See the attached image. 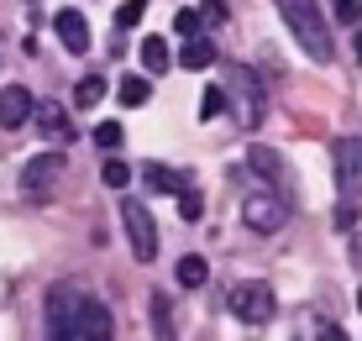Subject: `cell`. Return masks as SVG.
Instances as JSON below:
<instances>
[{
    "instance_id": "83f0119b",
    "label": "cell",
    "mask_w": 362,
    "mask_h": 341,
    "mask_svg": "<svg viewBox=\"0 0 362 341\" xmlns=\"http://www.w3.org/2000/svg\"><path fill=\"white\" fill-rule=\"evenodd\" d=\"M199 16H205V27H221V21H226V6H221V0H205Z\"/></svg>"
},
{
    "instance_id": "30bf717a",
    "label": "cell",
    "mask_w": 362,
    "mask_h": 341,
    "mask_svg": "<svg viewBox=\"0 0 362 341\" xmlns=\"http://www.w3.org/2000/svg\"><path fill=\"white\" fill-rule=\"evenodd\" d=\"M110 336H116V320H110V310L90 294L84 299V315H79V341H110Z\"/></svg>"
},
{
    "instance_id": "7c38bea8",
    "label": "cell",
    "mask_w": 362,
    "mask_h": 341,
    "mask_svg": "<svg viewBox=\"0 0 362 341\" xmlns=\"http://www.w3.org/2000/svg\"><path fill=\"white\" fill-rule=\"evenodd\" d=\"M142 179H147V189H153V195H184V189H194V184H189L194 173H173L168 163H147Z\"/></svg>"
},
{
    "instance_id": "277c9868",
    "label": "cell",
    "mask_w": 362,
    "mask_h": 341,
    "mask_svg": "<svg viewBox=\"0 0 362 341\" xmlns=\"http://www.w3.org/2000/svg\"><path fill=\"white\" fill-rule=\"evenodd\" d=\"M226 305H231L236 320L263 325V320H273V310H279V294H273V284H263V279H247V284L226 289Z\"/></svg>"
},
{
    "instance_id": "cb8c5ba5",
    "label": "cell",
    "mask_w": 362,
    "mask_h": 341,
    "mask_svg": "<svg viewBox=\"0 0 362 341\" xmlns=\"http://www.w3.org/2000/svg\"><path fill=\"white\" fill-rule=\"evenodd\" d=\"M179 216H184V221H199V216H205V195H199V189H184V195H179Z\"/></svg>"
},
{
    "instance_id": "8992f818",
    "label": "cell",
    "mask_w": 362,
    "mask_h": 341,
    "mask_svg": "<svg viewBox=\"0 0 362 341\" xmlns=\"http://www.w3.org/2000/svg\"><path fill=\"white\" fill-rule=\"evenodd\" d=\"M121 221H127V236H132V258H136V262H153V258H158L153 210H147L142 200H121Z\"/></svg>"
},
{
    "instance_id": "e0dca14e",
    "label": "cell",
    "mask_w": 362,
    "mask_h": 341,
    "mask_svg": "<svg viewBox=\"0 0 362 341\" xmlns=\"http://www.w3.org/2000/svg\"><path fill=\"white\" fill-rule=\"evenodd\" d=\"M153 331H158V341H179L173 336V299L168 294H153Z\"/></svg>"
},
{
    "instance_id": "44dd1931",
    "label": "cell",
    "mask_w": 362,
    "mask_h": 341,
    "mask_svg": "<svg viewBox=\"0 0 362 341\" xmlns=\"http://www.w3.org/2000/svg\"><path fill=\"white\" fill-rule=\"evenodd\" d=\"M121 142H127L121 121H100V126H95V147H100V153H110V158H116V147H121Z\"/></svg>"
},
{
    "instance_id": "603a6c76",
    "label": "cell",
    "mask_w": 362,
    "mask_h": 341,
    "mask_svg": "<svg viewBox=\"0 0 362 341\" xmlns=\"http://www.w3.org/2000/svg\"><path fill=\"white\" fill-rule=\"evenodd\" d=\"M357 147L352 142H336V168H341V179H357Z\"/></svg>"
},
{
    "instance_id": "484cf974",
    "label": "cell",
    "mask_w": 362,
    "mask_h": 341,
    "mask_svg": "<svg viewBox=\"0 0 362 341\" xmlns=\"http://www.w3.org/2000/svg\"><path fill=\"white\" fill-rule=\"evenodd\" d=\"M326 6H331V16H336V21H352V27H357V16H362V0H326Z\"/></svg>"
},
{
    "instance_id": "ba28073f",
    "label": "cell",
    "mask_w": 362,
    "mask_h": 341,
    "mask_svg": "<svg viewBox=\"0 0 362 341\" xmlns=\"http://www.w3.org/2000/svg\"><path fill=\"white\" fill-rule=\"evenodd\" d=\"M27 121H37L32 90H27V84H6V90H0V126L16 132V126H27Z\"/></svg>"
},
{
    "instance_id": "d6986e66",
    "label": "cell",
    "mask_w": 362,
    "mask_h": 341,
    "mask_svg": "<svg viewBox=\"0 0 362 341\" xmlns=\"http://www.w3.org/2000/svg\"><path fill=\"white\" fill-rule=\"evenodd\" d=\"M100 95H105V79H100V74H84L79 84H74V105H100Z\"/></svg>"
},
{
    "instance_id": "6da1fadb",
    "label": "cell",
    "mask_w": 362,
    "mask_h": 341,
    "mask_svg": "<svg viewBox=\"0 0 362 341\" xmlns=\"http://www.w3.org/2000/svg\"><path fill=\"white\" fill-rule=\"evenodd\" d=\"M279 6V16H284V27L294 32V42L305 47L315 63H331L336 58V42H331V27H326V16L315 11V0H273Z\"/></svg>"
},
{
    "instance_id": "3957f363",
    "label": "cell",
    "mask_w": 362,
    "mask_h": 341,
    "mask_svg": "<svg viewBox=\"0 0 362 341\" xmlns=\"http://www.w3.org/2000/svg\"><path fill=\"white\" fill-rule=\"evenodd\" d=\"M84 289L64 279V284H47V299H42V320H47V341H79V315H84Z\"/></svg>"
},
{
    "instance_id": "ffe728a7",
    "label": "cell",
    "mask_w": 362,
    "mask_h": 341,
    "mask_svg": "<svg viewBox=\"0 0 362 341\" xmlns=\"http://www.w3.org/2000/svg\"><path fill=\"white\" fill-rule=\"evenodd\" d=\"M247 158H252V168H257V173H263V179H268V189L279 184V173H284L279 153H268V147H252V153H247Z\"/></svg>"
},
{
    "instance_id": "52a82bcc",
    "label": "cell",
    "mask_w": 362,
    "mask_h": 341,
    "mask_svg": "<svg viewBox=\"0 0 362 341\" xmlns=\"http://www.w3.org/2000/svg\"><path fill=\"white\" fill-rule=\"evenodd\" d=\"M64 168H69V158L58 153H37V158H27L21 163V189H27V195H53V184L64 179Z\"/></svg>"
},
{
    "instance_id": "5bb4252c",
    "label": "cell",
    "mask_w": 362,
    "mask_h": 341,
    "mask_svg": "<svg viewBox=\"0 0 362 341\" xmlns=\"http://www.w3.org/2000/svg\"><path fill=\"white\" fill-rule=\"evenodd\" d=\"M136 58H142L147 74H163L168 63H173V58H168V42H163V37H153V32H147V42L136 47Z\"/></svg>"
},
{
    "instance_id": "ac0fdd59",
    "label": "cell",
    "mask_w": 362,
    "mask_h": 341,
    "mask_svg": "<svg viewBox=\"0 0 362 341\" xmlns=\"http://www.w3.org/2000/svg\"><path fill=\"white\" fill-rule=\"evenodd\" d=\"M226 105H231L226 84H210V90H199V116H205V121H216V116H221Z\"/></svg>"
},
{
    "instance_id": "d4e9b609",
    "label": "cell",
    "mask_w": 362,
    "mask_h": 341,
    "mask_svg": "<svg viewBox=\"0 0 362 341\" xmlns=\"http://www.w3.org/2000/svg\"><path fill=\"white\" fill-rule=\"evenodd\" d=\"M199 27H205V16H199V11H179V16H173V32H179L184 42H189V37H199Z\"/></svg>"
},
{
    "instance_id": "4316f807",
    "label": "cell",
    "mask_w": 362,
    "mask_h": 341,
    "mask_svg": "<svg viewBox=\"0 0 362 341\" xmlns=\"http://www.w3.org/2000/svg\"><path fill=\"white\" fill-rule=\"evenodd\" d=\"M142 16H147V0H127V6L116 11V21H121V27H136Z\"/></svg>"
},
{
    "instance_id": "5b68a950",
    "label": "cell",
    "mask_w": 362,
    "mask_h": 341,
    "mask_svg": "<svg viewBox=\"0 0 362 341\" xmlns=\"http://www.w3.org/2000/svg\"><path fill=\"white\" fill-rule=\"evenodd\" d=\"M242 221L252 226L257 236H273L289 221V205H284V195H273V189H247L242 195Z\"/></svg>"
},
{
    "instance_id": "7402d4cb",
    "label": "cell",
    "mask_w": 362,
    "mask_h": 341,
    "mask_svg": "<svg viewBox=\"0 0 362 341\" xmlns=\"http://www.w3.org/2000/svg\"><path fill=\"white\" fill-rule=\"evenodd\" d=\"M100 184H105V189H127L132 184V168L121 158H105V163H100Z\"/></svg>"
},
{
    "instance_id": "2e32d148",
    "label": "cell",
    "mask_w": 362,
    "mask_h": 341,
    "mask_svg": "<svg viewBox=\"0 0 362 341\" xmlns=\"http://www.w3.org/2000/svg\"><path fill=\"white\" fill-rule=\"evenodd\" d=\"M147 95H153V84H147L142 74H127V79L116 84V100H121V105H132V110L147 105Z\"/></svg>"
},
{
    "instance_id": "9a60e30c",
    "label": "cell",
    "mask_w": 362,
    "mask_h": 341,
    "mask_svg": "<svg viewBox=\"0 0 362 341\" xmlns=\"http://www.w3.org/2000/svg\"><path fill=\"white\" fill-rule=\"evenodd\" d=\"M179 63H184V69H210V63H216V42H210V37H189L184 53H179Z\"/></svg>"
},
{
    "instance_id": "8fae6325",
    "label": "cell",
    "mask_w": 362,
    "mask_h": 341,
    "mask_svg": "<svg viewBox=\"0 0 362 341\" xmlns=\"http://www.w3.org/2000/svg\"><path fill=\"white\" fill-rule=\"evenodd\" d=\"M37 132L53 137V142H69V137H74V121H69V110L58 105V100H42V105H37Z\"/></svg>"
},
{
    "instance_id": "4fadbf2b",
    "label": "cell",
    "mask_w": 362,
    "mask_h": 341,
    "mask_svg": "<svg viewBox=\"0 0 362 341\" xmlns=\"http://www.w3.org/2000/svg\"><path fill=\"white\" fill-rule=\"evenodd\" d=\"M173 279H179V289H205V279H210V262L205 258H179V268H173Z\"/></svg>"
},
{
    "instance_id": "4dcf8cb0",
    "label": "cell",
    "mask_w": 362,
    "mask_h": 341,
    "mask_svg": "<svg viewBox=\"0 0 362 341\" xmlns=\"http://www.w3.org/2000/svg\"><path fill=\"white\" fill-rule=\"evenodd\" d=\"M357 310H362V289H357Z\"/></svg>"
},
{
    "instance_id": "f546056e",
    "label": "cell",
    "mask_w": 362,
    "mask_h": 341,
    "mask_svg": "<svg viewBox=\"0 0 362 341\" xmlns=\"http://www.w3.org/2000/svg\"><path fill=\"white\" fill-rule=\"evenodd\" d=\"M352 58H357V63H362V32H357V37H352Z\"/></svg>"
},
{
    "instance_id": "7a4b0ae2",
    "label": "cell",
    "mask_w": 362,
    "mask_h": 341,
    "mask_svg": "<svg viewBox=\"0 0 362 341\" xmlns=\"http://www.w3.org/2000/svg\"><path fill=\"white\" fill-rule=\"evenodd\" d=\"M226 95H231V121L242 126V132H257L263 116H268V90H263V79H257L247 63H231Z\"/></svg>"
},
{
    "instance_id": "f1b7e54d",
    "label": "cell",
    "mask_w": 362,
    "mask_h": 341,
    "mask_svg": "<svg viewBox=\"0 0 362 341\" xmlns=\"http://www.w3.org/2000/svg\"><path fill=\"white\" fill-rule=\"evenodd\" d=\"M315 336H320V341H346V331H341V325H331V320H320Z\"/></svg>"
},
{
    "instance_id": "9c48e42d",
    "label": "cell",
    "mask_w": 362,
    "mask_h": 341,
    "mask_svg": "<svg viewBox=\"0 0 362 341\" xmlns=\"http://www.w3.org/2000/svg\"><path fill=\"white\" fill-rule=\"evenodd\" d=\"M53 32H58V42L69 47V53H90V21H84V11H58L53 16Z\"/></svg>"
}]
</instances>
